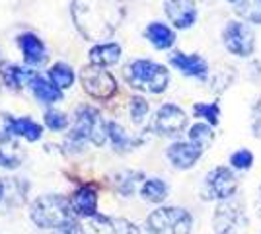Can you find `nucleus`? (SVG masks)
<instances>
[{
	"label": "nucleus",
	"mask_w": 261,
	"mask_h": 234,
	"mask_svg": "<svg viewBox=\"0 0 261 234\" xmlns=\"http://www.w3.org/2000/svg\"><path fill=\"white\" fill-rule=\"evenodd\" d=\"M72 18L78 32L90 41L113 35L123 18L121 0H72Z\"/></svg>",
	"instance_id": "f257e3e1"
},
{
	"label": "nucleus",
	"mask_w": 261,
	"mask_h": 234,
	"mask_svg": "<svg viewBox=\"0 0 261 234\" xmlns=\"http://www.w3.org/2000/svg\"><path fill=\"white\" fill-rule=\"evenodd\" d=\"M106 139H108V123L101 119L98 110L90 106H80L76 110L74 127L66 137V146H70V150H80L88 141L92 145L101 146Z\"/></svg>",
	"instance_id": "f03ea898"
},
{
	"label": "nucleus",
	"mask_w": 261,
	"mask_h": 234,
	"mask_svg": "<svg viewBox=\"0 0 261 234\" xmlns=\"http://www.w3.org/2000/svg\"><path fill=\"white\" fill-rule=\"evenodd\" d=\"M125 80L133 88L144 90L150 94H160L168 88L170 72L166 70V67L158 65V63L139 59V61H133L130 65L125 67Z\"/></svg>",
	"instance_id": "7ed1b4c3"
},
{
	"label": "nucleus",
	"mask_w": 261,
	"mask_h": 234,
	"mask_svg": "<svg viewBox=\"0 0 261 234\" xmlns=\"http://www.w3.org/2000/svg\"><path fill=\"white\" fill-rule=\"evenodd\" d=\"M30 217L35 226L55 230L57 226L72 219V207H70V201H66L61 195H43L32 203Z\"/></svg>",
	"instance_id": "20e7f679"
},
{
	"label": "nucleus",
	"mask_w": 261,
	"mask_h": 234,
	"mask_svg": "<svg viewBox=\"0 0 261 234\" xmlns=\"http://www.w3.org/2000/svg\"><path fill=\"white\" fill-rule=\"evenodd\" d=\"M191 215L181 207H160L148 215L146 230L150 234H189Z\"/></svg>",
	"instance_id": "39448f33"
},
{
	"label": "nucleus",
	"mask_w": 261,
	"mask_h": 234,
	"mask_svg": "<svg viewBox=\"0 0 261 234\" xmlns=\"http://www.w3.org/2000/svg\"><path fill=\"white\" fill-rule=\"evenodd\" d=\"M246 226L244 207L238 199L220 201L213 215V228L217 234H238Z\"/></svg>",
	"instance_id": "423d86ee"
},
{
	"label": "nucleus",
	"mask_w": 261,
	"mask_h": 234,
	"mask_svg": "<svg viewBox=\"0 0 261 234\" xmlns=\"http://www.w3.org/2000/svg\"><path fill=\"white\" fill-rule=\"evenodd\" d=\"M80 80H82V88L86 90V94H90L96 100H109L117 92L115 78L111 76L106 68L98 67V65H90V67L82 68Z\"/></svg>",
	"instance_id": "0eeeda50"
},
{
	"label": "nucleus",
	"mask_w": 261,
	"mask_h": 234,
	"mask_svg": "<svg viewBox=\"0 0 261 234\" xmlns=\"http://www.w3.org/2000/svg\"><path fill=\"white\" fill-rule=\"evenodd\" d=\"M222 43L232 55L250 57L255 49V34L246 22H228L222 30Z\"/></svg>",
	"instance_id": "6e6552de"
},
{
	"label": "nucleus",
	"mask_w": 261,
	"mask_h": 234,
	"mask_svg": "<svg viewBox=\"0 0 261 234\" xmlns=\"http://www.w3.org/2000/svg\"><path fill=\"white\" fill-rule=\"evenodd\" d=\"M238 191V178L228 166H217L211 170L205 179V197L207 199H232Z\"/></svg>",
	"instance_id": "1a4fd4ad"
},
{
	"label": "nucleus",
	"mask_w": 261,
	"mask_h": 234,
	"mask_svg": "<svg viewBox=\"0 0 261 234\" xmlns=\"http://www.w3.org/2000/svg\"><path fill=\"white\" fill-rule=\"evenodd\" d=\"M185 125H187V115L184 110L174 103H164L154 115L152 129L164 137H174L184 131Z\"/></svg>",
	"instance_id": "9d476101"
},
{
	"label": "nucleus",
	"mask_w": 261,
	"mask_h": 234,
	"mask_svg": "<svg viewBox=\"0 0 261 234\" xmlns=\"http://www.w3.org/2000/svg\"><path fill=\"white\" fill-rule=\"evenodd\" d=\"M84 234H139L137 224L125 219H111L103 215L90 217L86 224L82 226Z\"/></svg>",
	"instance_id": "9b49d317"
},
{
	"label": "nucleus",
	"mask_w": 261,
	"mask_h": 234,
	"mask_svg": "<svg viewBox=\"0 0 261 234\" xmlns=\"http://www.w3.org/2000/svg\"><path fill=\"white\" fill-rule=\"evenodd\" d=\"M164 12L177 30H187L197 20V8L193 0H164Z\"/></svg>",
	"instance_id": "f8f14e48"
},
{
	"label": "nucleus",
	"mask_w": 261,
	"mask_h": 234,
	"mask_svg": "<svg viewBox=\"0 0 261 234\" xmlns=\"http://www.w3.org/2000/svg\"><path fill=\"white\" fill-rule=\"evenodd\" d=\"M203 154V148H199L197 145L189 143H181L177 141L168 148V160L172 162V166L177 170H189L197 164V160Z\"/></svg>",
	"instance_id": "ddd939ff"
},
{
	"label": "nucleus",
	"mask_w": 261,
	"mask_h": 234,
	"mask_svg": "<svg viewBox=\"0 0 261 234\" xmlns=\"http://www.w3.org/2000/svg\"><path fill=\"white\" fill-rule=\"evenodd\" d=\"M170 63L185 76L197 78V80H207L208 78V65L203 57L185 55V53L177 51L174 55H170Z\"/></svg>",
	"instance_id": "4468645a"
},
{
	"label": "nucleus",
	"mask_w": 261,
	"mask_h": 234,
	"mask_svg": "<svg viewBox=\"0 0 261 234\" xmlns=\"http://www.w3.org/2000/svg\"><path fill=\"white\" fill-rule=\"evenodd\" d=\"M4 127L6 133L14 135V137H23L25 141H39L43 135V127L39 123H35L30 117H12V115H4Z\"/></svg>",
	"instance_id": "2eb2a0df"
},
{
	"label": "nucleus",
	"mask_w": 261,
	"mask_h": 234,
	"mask_svg": "<svg viewBox=\"0 0 261 234\" xmlns=\"http://www.w3.org/2000/svg\"><path fill=\"white\" fill-rule=\"evenodd\" d=\"M70 207H72V213H76L78 217H84V219H90V217H96L98 215V193L94 188L90 186H84L78 191H74V195L70 197Z\"/></svg>",
	"instance_id": "dca6fc26"
},
{
	"label": "nucleus",
	"mask_w": 261,
	"mask_h": 234,
	"mask_svg": "<svg viewBox=\"0 0 261 234\" xmlns=\"http://www.w3.org/2000/svg\"><path fill=\"white\" fill-rule=\"evenodd\" d=\"M18 43L22 47V53L25 63H30L33 67H39L43 65L45 59H47V51H45L43 41L33 34H23L18 37Z\"/></svg>",
	"instance_id": "f3484780"
},
{
	"label": "nucleus",
	"mask_w": 261,
	"mask_h": 234,
	"mask_svg": "<svg viewBox=\"0 0 261 234\" xmlns=\"http://www.w3.org/2000/svg\"><path fill=\"white\" fill-rule=\"evenodd\" d=\"M23 152L20 145L14 141V135L0 131V166L2 168H18L22 164Z\"/></svg>",
	"instance_id": "a211bd4d"
},
{
	"label": "nucleus",
	"mask_w": 261,
	"mask_h": 234,
	"mask_svg": "<svg viewBox=\"0 0 261 234\" xmlns=\"http://www.w3.org/2000/svg\"><path fill=\"white\" fill-rule=\"evenodd\" d=\"M144 35H146V39H148L156 49H170V47L175 43V34L166 25V23H160V22L150 23V25L144 30Z\"/></svg>",
	"instance_id": "6ab92c4d"
},
{
	"label": "nucleus",
	"mask_w": 261,
	"mask_h": 234,
	"mask_svg": "<svg viewBox=\"0 0 261 234\" xmlns=\"http://www.w3.org/2000/svg\"><path fill=\"white\" fill-rule=\"evenodd\" d=\"M121 59V47L117 43H101L96 45L90 51V61L92 65L98 67H111Z\"/></svg>",
	"instance_id": "aec40b11"
},
{
	"label": "nucleus",
	"mask_w": 261,
	"mask_h": 234,
	"mask_svg": "<svg viewBox=\"0 0 261 234\" xmlns=\"http://www.w3.org/2000/svg\"><path fill=\"white\" fill-rule=\"evenodd\" d=\"M32 90H33V96L39 101H43V103H55V101H59L63 98L61 90L57 88L53 82H49V80H45L41 76L33 78Z\"/></svg>",
	"instance_id": "412c9836"
},
{
	"label": "nucleus",
	"mask_w": 261,
	"mask_h": 234,
	"mask_svg": "<svg viewBox=\"0 0 261 234\" xmlns=\"http://www.w3.org/2000/svg\"><path fill=\"white\" fill-rule=\"evenodd\" d=\"M141 195L148 203H162L168 197V184L160 178H150L142 184Z\"/></svg>",
	"instance_id": "4be33fe9"
},
{
	"label": "nucleus",
	"mask_w": 261,
	"mask_h": 234,
	"mask_svg": "<svg viewBox=\"0 0 261 234\" xmlns=\"http://www.w3.org/2000/svg\"><path fill=\"white\" fill-rule=\"evenodd\" d=\"M2 74H4V80L10 84L12 88H23V86L32 84L33 78L37 76V74H35L33 70H30V68L16 67V65L6 67L4 70H2Z\"/></svg>",
	"instance_id": "5701e85b"
},
{
	"label": "nucleus",
	"mask_w": 261,
	"mask_h": 234,
	"mask_svg": "<svg viewBox=\"0 0 261 234\" xmlns=\"http://www.w3.org/2000/svg\"><path fill=\"white\" fill-rule=\"evenodd\" d=\"M108 139L111 141V145H113V150L115 152H127L133 148V139H130L129 135L125 133V129L121 127L119 123H108Z\"/></svg>",
	"instance_id": "b1692460"
},
{
	"label": "nucleus",
	"mask_w": 261,
	"mask_h": 234,
	"mask_svg": "<svg viewBox=\"0 0 261 234\" xmlns=\"http://www.w3.org/2000/svg\"><path fill=\"white\" fill-rule=\"evenodd\" d=\"M49 78L59 90H66L70 88L72 82H74V70L65 63H57L49 68Z\"/></svg>",
	"instance_id": "393cba45"
},
{
	"label": "nucleus",
	"mask_w": 261,
	"mask_h": 234,
	"mask_svg": "<svg viewBox=\"0 0 261 234\" xmlns=\"http://www.w3.org/2000/svg\"><path fill=\"white\" fill-rule=\"evenodd\" d=\"M189 141L197 145L199 148H208L215 141V133H213V127L207 123H195L191 129H189Z\"/></svg>",
	"instance_id": "a878e982"
},
{
	"label": "nucleus",
	"mask_w": 261,
	"mask_h": 234,
	"mask_svg": "<svg viewBox=\"0 0 261 234\" xmlns=\"http://www.w3.org/2000/svg\"><path fill=\"white\" fill-rule=\"evenodd\" d=\"M25 191H28V184L18 178H10L4 181V199L10 201L12 205L23 203L25 199Z\"/></svg>",
	"instance_id": "bb28decb"
},
{
	"label": "nucleus",
	"mask_w": 261,
	"mask_h": 234,
	"mask_svg": "<svg viewBox=\"0 0 261 234\" xmlns=\"http://www.w3.org/2000/svg\"><path fill=\"white\" fill-rule=\"evenodd\" d=\"M236 14L244 18V22L261 23V0H240Z\"/></svg>",
	"instance_id": "cd10ccee"
},
{
	"label": "nucleus",
	"mask_w": 261,
	"mask_h": 234,
	"mask_svg": "<svg viewBox=\"0 0 261 234\" xmlns=\"http://www.w3.org/2000/svg\"><path fill=\"white\" fill-rule=\"evenodd\" d=\"M148 101L141 98V96H133L129 100V112H130V117H133V123L135 125H141L144 121V117L148 115Z\"/></svg>",
	"instance_id": "c85d7f7f"
},
{
	"label": "nucleus",
	"mask_w": 261,
	"mask_h": 234,
	"mask_svg": "<svg viewBox=\"0 0 261 234\" xmlns=\"http://www.w3.org/2000/svg\"><path fill=\"white\" fill-rule=\"evenodd\" d=\"M139 178H142L141 174H135V172H123V174L117 176V190H119L125 197H129V195H133L135 188H137Z\"/></svg>",
	"instance_id": "c756f323"
},
{
	"label": "nucleus",
	"mask_w": 261,
	"mask_h": 234,
	"mask_svg": "<svg viewBox=\"0 0 261 234\" xmlns=\"http://www.w3.org/2000/svg\"><path fill=\"white\" fill-rule=\"evenodd\" d=\"M193 113H195L197 117L207 119L211 125H217L218 115H220L217 103H195V106H193Z\"/></svg>",
	"instance_id": "7c9ffc66"
},
{
	"label": "nucleus",
	"mask_w": 261,
	"mask_h": 234,
	"mask_svg": "<svg viewBox=\"0 0 261 234\" xmlns=\"http://www.w3.org/2000/svg\"><path fill=\"white\" fill-rule=\"evenodd\" d=\"M251 164H253V154L248 148L236 150L234 154L230 156V166L236 168V170H250Z\"/></svg>",
	"instance_id": "2f4dec72"
},
{
	"label": "nucleus",
	"mask_w": 261,
	"mask_h": 234,
	"mask_svg": "<svg viewBox=\"0 0 261 234\" xmlns=\"http://www.w3.org/2000/svg\"><path fill=\"white\" fill-rule=\"evenodd\" d=\"M45 123H47V127L53 129V131H63V129L68 127V117H66L65 113L49 110V112L45 113Z\"/></svg>",
	"instance_id": "473e14b6"
},
{
	"label": "nucleus",
	"mask_w": 261,
	"mask_h": 234,
	"mask_svg": "<svg viewBox=\"0 0 261 234\" xmlns=\"http://www.w3.org/2000/svg\"><path fill=\"white\" fill-rule=\"evenodd\" d=\"M53 234H84L82 226L74 221V219H68L66 223H63L61 226H57L53 230Z\"/></svg>",
	"instance_id": "72a5a7b5"
},
{
	"label": "nucleus",
	"mask_w": 261,
	"mask_h": 234,
	"mask_svg": "<svg viewBox=\"0 0 261 234\" xmlns=\"http://www.w3.org/2000/svg\"><path fill=\"white\" fill-rule=\"evenodd\" d=\"M255 205H257V215L261 217V186H259V191H257V203Z\"/></svg>",
	"instance_id": "f704fd0d"
},
{
	"label": "nucleus",
	"mask_w": 261,
	"mask_h": 234,
	"mask_svg": "<svg viewBox=\"0 0 261 234\" xmlns=\"http://www.w3.org/2000/svg\"><path fill=\"white\" fill-rule=\"evenodd\" d=\"M4 199V181L0 179V201Z\"/></svg>",
	"instance_id": "c9c22d12"
},
{
	"label": "nucleus",
	"mask_w": 261,
	"mask_h": 234,
	"mask_svg": "<svg viewBox=\"0 0 261 234\" xmlns=\"http://www.w3.org/2000/svg\"><path fill=\"white\" fill-rule=\"evenodd\" d=\"M226 2H232V4H238L240 0H226Z\"/></svg>",
	"instance_id": "e433bc0d"
},
{
	"label": "nucleus",
	"mask_w": 261,
	"mask_h": 234,
	"mask_svg": "<svg viewBox=\"0 0 261 234\" xmlns=\"http://www.w3.org/2000/svg\"><path fill=\"white\" fill-rule=\"evenodd\" d=\"M0 65H2V55H0Z\"/></svg>",
	"instance_id": "4c0bfd02"
}]
</instances>
